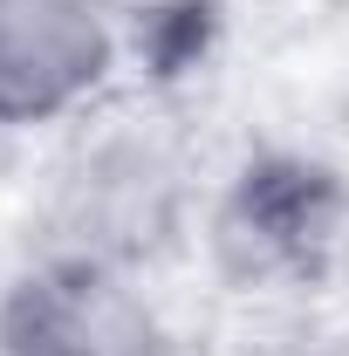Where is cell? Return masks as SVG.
Masks as SVG:
<instances>
[{
  "label": "cell",
  "mask_w": 349,
  "mask_h": 356,
  "mask_svg": "<svg viewBox=\"0 0 349 356\" xmlns=\"http://www.w3.org/2000/svg\"><path fill=\"white\" fill-rule=\"evenodd\" d=\"M0 356H199L144 302L131 267L55 247L0 302Z\"/></svg>",
  "instance_id": "obj_1"
},
{
  "label": "cell",
  "mask_w": 349,
  "mask_h": 356,
  "mask_svg": "<svg viewBox=\"0 0 349 356\" xmlns=\"http://www.w3.org/2000/svg\"><path fill=\"white\" fill-rule=\"evenodd\" d=\"M349 192L308 158H261L213 213V254L240 288H315L343 247Z\"/></svg>",
  "instance_id": "obj_2"
},
{
  "label": "cell",
  "mask_w": 349,
  "mask_h": 356,
  "mask_svg": "<svg viewBox=\"0 0 349 356\" xmlns=\"http://www.w3.org/2000/svg\"><path fill=\"white\" fill-rule=\"evenodd\" d=\"M124 55L117 0H0V131L76 124Z\"/></svg>",
  "instance_id": "obj_3"
},
{
  "label": "cell",
  "mask_w": 349,
  "mask_h": 356,
  "mask_svg": "<svg viewBox=\"0 0 349 356\" xmlns=\"http://www.w3.org/2000/svg\"><path fill=\"white\" fill-rule=\"evenodd\" d=\"M178 206H185V178L172 144L151 131H103L62 172V247L137 267L172 240Z\"/></svg>",
  "instance_id": "obj_4"
}]
</instances>
